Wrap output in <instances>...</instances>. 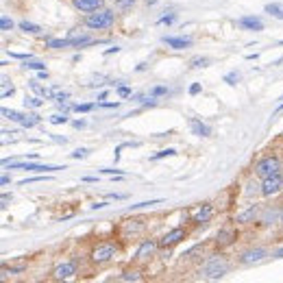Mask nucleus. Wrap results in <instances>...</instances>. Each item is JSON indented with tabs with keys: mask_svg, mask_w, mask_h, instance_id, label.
Here are the masks:
<instances>
[{
	"mask_svg": "<svg viewBox=\"0 0 283 283\" xmlns=\"http://www.w3.org/2000/svg\"><path fill=\"white\" fill-rule=\"evenodd\" d=\"M229 270H231V264H229L225 255H212L205 260L203 268H201V277L207 281H218L229 275Z\"/></svg>",
	"mask_w": 283,
	"mask_h": 283,
	"instance_id": "f257e3e1",
	"label": "nucleus"
},
{
	"mask_svg": "<svg viewBox=\"0 0 283 283\" xmlns=\"http://www.w3.org/2000/svg\"><path fill=\"white\" fill-rule=\"evenodd\" d=\"M113 22H116V13L111 9H96L92 13L85 15V26L94 28V31H105V28H111Z\"/></svg>",
	"mask_w": 283,
	"mask_h": 283,
	"instance_id": "f03ea898",
	"label": "nucleus"
},
{
	"mask_svg": "<svg viewBox=\"0 0 283 283\" xmlns=\"http://www.w3.org/2000/svg\"><path fill=\"white\" fill-rule=\"evenodd\" d=\"M281 172H283L281 159L275 157V155H268V157H264L255 164V177H260V179H268V177H275V174H281Z\"/></svg>",
	"mask_w": 283,
	"mask_h": 283,
	"instance_id": "7ed1b4c3",
	"label": "nucleus"
},
{
	"mask_svg": "<svg viewBox=\"0 0 283 283\" xmlns=\"http://www.w3.org/2000/svg\"><path fill=\"white\" fill-rule=\"evenodd\" d=\"M116 255H118V246H116V244L102 242V244H98V246H94V251H92V255H89V260L100 266V264L111 262Z\"/></svg>",
	"mask_w": 283,
	"mask_h": 283,
	"instance_id": "20e7f679",
	"label": "nucleus"
},
{
	"mask_svg": "<svg viewBox=\"0 0 283 283\" xmlns=\"http://www.w3.org/2000/svg\"><path fill=\"white\" fill-rule=\"evenodd\" d=\"M76 268H79V260H68V262L59 264V266L52 270V279L55 281H68L76 275Z\"/></svg>",
	"mask_w": 283,
	"mask_h": 283,
	"instance_id": "39448f33",
	"label": "nucleus"
},
{
	"mask_svg": "<svg viewBox=\"0 0 283 283\" xmlns=\"http://www.w3.org/2000/svg\"><path fill=\"white\" fill-rule=\"evenodd\" d=\"M185 238H188V231H185L183 227H174L159 240V249H172V246H177L179 242H183Z\"/></svg>",
	"mask_w": 283,
	"mask_h": 283,
	"instance_id": "423d86ee",
	"label": "nucleus"
},
{
	"mask_svg": "<svg viewBox=\"0 0 283 283\" xmlns=\"http://www.w3.org/2000/svg\"><path fill=\"white\" fill-rule=\"evenodd\" d=\"M268 257V251L262 249V246H257V249H249L244 251L242 255L238 257V264H242V266H251V264H260Z\"/></svg>",
	"mask_w": 283,
	"mask_h": 283,
	"instance_id": "0eeeda50",
	"label": "nucleus"
},
{
	"mask_svg": "<svg viewBox=\"0 0 283 283\" xmlns=\"http://www.w3.org/2000/svg\"><path fill=\"white\" fill-rule=\"evenodd\" d=\"M157 249H159V242H157V240H144V242L137 246L133 260L140 262V264H142V262H148L150 257L155 255V251H157Z\"/></svg>",
	"mask_w": 283,
	"mask_h": 283,
	"instance_id": "6e6552de",
	"label": "nucleus"
},
{
	"mask_svg": "<svg viewBox=\"0 0 283 283\" xmlns=\"http://www.w3.org/2000/svg\"><path fill=\"white\" fill-rule=\"evenodd\" d=\"M283 190V174H275V177L262 179V196H275Z\"/></svg>",
	"mask_w": 283,
	"mask_h": 283,
	"instance_id": "1a4fd4ad",
	"label": "nucleus"
},
{
	"mask_svg": "<svg viewBox=\"0 0 283 283\" xmlns=\"http://www.w3.org/2000/svg\"><path fill=\"white\" fill-rule=\"evenodd\" d=\"M260 214H262V205H249V207L244 209V212H240L236 216V222L238 225H251V222H255L257 218H260Z\"/></svg>",
	"mask_w": 283,
	"mask_h": 283,
	"instance_id": "9d476101",
	"label": "nucleus"
},
{
	"mask_svg": "<svg viewBox=\"0 0 283 283\" xmlns=\"http://www.w3.org/2000/svg\"><path fill=\"white\" fill-rule=\"evenodd\" d=\"M11 170H28V172H52L65 170L63 166H48V164H11Z\"/></svg>",
	"mask_w": 283,
	"mask_h": 283,
	"instance_id": "9b49d317",
	"label": "nucleus"
},
{
	"mask_svg": "<svg viewBox=\"0 0 283 283\" xmlns=\"http://www.w3.org/2000/svg\"><path fill=\"white\" fill-rule=\"evenodd\" d=\"M238 26L244 31H264V22L257 15H242L238 20Z\"/></svg>",
	"mask_w": 283,
	"mask_h": 283,
	"instance_id": "f8f14e48",
	"label": "nucleus"
},
{
	"mask_svg": "<svg viewBox=\"0 0 283 283\" xmlns=\"http://www.w3.org/2000/svg\"><path fill=\"white\" fill-rule=\"evenodd\" d=\"M164 44L172 50H185V48L192 46V39L190 37H174V35H164Z\"/></svg>",
	"mask_w": 283,
	"mask_h": 283,
	"instance_id": "ddd939ff",
	"label": "nucleus"
},
{
	"mask_svg": "<svg viewBox=\"0 0 283 283\" xmlns=\"http://www.w3.org/2000/svg\"><path fill=\"white\" fill-rule=\"evenodd\" d=\"M212 216H214V207L209 203H205L196 209L194 214H192V222H194V225H203V222H207Z\"/></svg>",
	"mask_w": 283,
	"mask_h": 283,
	"instance_id": "4468645a",
	"label": "nucleus"
},
{
	"mask_svg": "<svg viewBox=\"0 0 283 283\" xmlns=\"http://www.w3.org/2000/svg\"><path fill=\"white\" fill-rule=\"evenodd\" d=\"M188 122H190V129H192V133H194V135H198V137H209V135H212V126L205 124L203 120L190 118Z\"/></svg>",
	"mask_w": 283,
	"mask_h": 283,
	"instance_id": "2eb2a0df",
	"label": "nucleus"
},
{
	"mask_svg": "<svg viewBox=\"0 0 283 283\" xmlns=\"http://www.w3.org/2000/svg\"><path fill=\"white\" fill-rule=\"evenodd\" d=\"M236 240H238V233L233 229H220L218 236H216V244L225 249V246H231Z\"/></svg>",
	"mask_w": 283,
	"mask_h": 283,
	"instance_id": "dca6fc26",
	"label": "nucleus"
},
{
	"mask_svg": "<svg viewBox=\"0 0 283 283\" xmlns=\"http://www.w3.org/2000/svg\"><path fill=\"white\" fill-rule=\"evenodd\" d=\"M279 214H281L279 207H266L260 216V222L264 227H270V225H275V222H279Z\"/></svg>",
	"mask_w": 283,
	"mask_h": 283,
	"instance_id": "f3484780",
	"label": "nucleus"
},
{
	"mask_svg": "<svg viewBox=\"0 0 283 283\" xmlns=\"http://www.w3.org/2000/svg\"><path fill=\"white\" fill-rule=\"evenodd\" d=\"M72 4L83 13H92V11L102 7V0H72Z\"/></svg>",
	"mask_w": 283,
	"mask_h": 283,
	"instance_id": "a211bd4d",
	"label": "nucleus"
},
{
	"mask_svg": "<svg viewBox=\"0 0 283 283\" xmlns=\"http://www.w3.org/2000/svg\"><path fill=\"white\" fill-rule=\"evenodd\" d=\"M144 222H146V220H142V218L126 220V222H124V233H126V236H137V233H142L144 227H146Z\"/></svg>",
	"mask_w": 283,
	"mask_h": 283,
	"instance_id": "6ab92c4d",
	"label": "nucleus"
},
{
	"mask_svg": "<svg viewBox=\"0 0 283 283\" xmlns=\"http://www.w3.org/2000/svg\"><path fill=\"white\" fill-rule=\"evenodd\" d=\"M120 281H124V283H140L144 277H142V273L140 270H135V268H129V270H124L122 275L118 277Z\"/></svg>",
	"mask_w": 283,
	"mask_h": 283,
	"instance_id": "aec40b11",
	"label": "nucleus"
},
{
	"mask_svg": "<svg viewBox=\"0 0 283 283\" xmlns=\"http://www.w3.org/2000/svg\"><path fill=\"white\" fill-rule=\"evenodd\" d=\"M266 13H270L273 17H279V20H283V7L279 2H270V4H266Z\"/></svg>",
	"mask_w": 283,
	"mask_h": 283,
	"instance_id": "412c9836",
	"label": "nucleus"
},
{
	"mask_svg": "<svg viewBox=\"0 0 283 283\" xmlns=\"http://www.w3.org/2000/svg\"><path fill=\"white\" fill-rule=\"evenodd\" d=\"M203 253H205V244H196V246H192L190 251H185L181 257L183 260H194L196 255H203Z\"/></svg>",
	"mask_w": 283,
	"mask_h": 283,
	"instance_id": "4be33fe9",
	"label": "nucleus"
},
{
	"mask_svg": "<svg viewBox=\"0 0 283 283\" xmlns=\"http://www.w3.org/2000/svg\"><path fill=\"white\" fill-rule=\"evenodd\" d=\"M2 116L11 120V122H22V118L26 116V113H20V111H13V109H2Z\"/></svg>",
	"mask_w": 283,
	"mask_h": 283,
	"instance_id": "5701e85b",
	"label": "nucleus"
},
{
	"mask_svg": "<svg viewBox=\"0 0 283 283\" xmlns=\"http://www.w3.org/2000/svg\"><path fill=\"white\" fill-rule=\"evenodd\" d=\"M207 65H209V59H207V57H194V59H190V68H192V70L207 68Z\"/></svg>",
	"mask_w": 283,
	"mask_h": 283,
	"instance_id": "b1692460",
	"label": "nucleus"
},
{
	"mask_svg": "<svg viewBox=\"0 0 283 283\" xmlns=\"http://www.w3.org/2000/svg\"><path fill=\"white\" fill-rule=\"evenodd\" d=\"M39 122V116H35V113H26V116H24L22 118V126H26V129H33V126L35 124H37Z\"/></svg>",
	"mask_w": 283,
	"mask_h": 283,
	"instance_id": "393cba45",
	"label": "nucleus"
},
{
	"mask_svg": "<svg viewBox=\"0 0 283 283\" xmlns=\"http://www.w3.org/2000/svg\"><path fill=\"white\" fill-rule=\"evenodd\" d=\"M20 28H22L24 33H41V28L37 26V24H31V22H26V20L20 22Z\"/></svg>",
	"mask_w": 283,
	"mask_h": 283,
	"instance_id": "a878e982",
	"label": "nucleus"
},
{
	"mask_svg": "<svg viewBox=\"0 0 283 283\" xmlns=\"http://www.w3.org/2000/svg\"><path fill=\"white\" fill-rule=\"evenodd\" d=\"M172 155H177V150H174V148H164V150H159L157 155H153L150 161H157V159H164V157H172Z\"/></svg>",
	"mask_w": 283,
	"mask_h": 283,
	"instance_id": "bb28decb",
	"label": "nucleus"
},
{
	"mask_svg": "<svg viewBox=\"0 0 283 283\" xmlns=\"http://www.w3.org/2000/svg\"><path fill=\"white\" fill-rule=\"evenodd\" d=\"M255 194H262V183H257V181H251L249 183V190H246V196L253 198Z\"/></svg>",
	"mask_w": 283,
	"mask_h": 283,
	"instance_id": "cd10ccee",
	"label": "nucleus"
},
{
	"mask_svg": "<svg viewBox=\"0 0 283 283\" xmlns=\"http://www.w3.org/2000/svg\"><path fill=\"white\" fill-rule=\"evenodd\" d=\"M161 198H155V201H144V203H137V205H131L129 212H135V209H144V207H150V205H159Z\"/></svg>",
	"mask_w": 283,
	"mask_h": 283,
	"instance_id": "c85d7f7f",
	"label": "nucleus"
},
{
	"mask_svg": "<svg viewBox=\"0 0 283 283\" xmlns=\"http://www.w3.org/2000/svg\"><path fill=\"white\" fill-rule=\"evenodd\" d=\"M24 105H26V107H33V109H39V107L44 105V100L37 98V96H31V98H28V96H26V100H24Z\"/></svg>",
	"mask_w": 283,
	"mask_h": 283,
	"instance_id": "c756f323",
	"label": "nucleus"
},
{
	"mask_svg": "<svg viewBox=\"0 0 283 283\" xmlns=\"http://www.w3.org/2000/svg\"><path fill=\"white\" fill-rule=\"evenodd\" d=\"M24 70H46V63H41V61H28L26 59V63L22 65Z\"/></svg>",
	"mask_w": 283,
	"mask_h": 283,
	"instance_id": "7c9ffc66",
	"label": "nucleus"
},
{
	"mask_svg": "<svg viewBox=\"0 0 283 283\" xmlns=\"http://www.w3.org/2000/svg\"><path fill=\"white\" fill-rule=\"evenodd\" d=\"M20 273H24V266H15V268H7V266H4L2 268V279H7L9 275H20Z\"/></svg>",
	"mask_w": 283,
	"mask_h": 283,
	"instance_id": "2f4dec72",
	"label": "nucleus"
},
{
	"mask_svg": "<svg viewBox=\"0 0 283 283\" xmlns=\"http://www.w3.org/2000/svg\"><path fill=\"white\" fill-rule=\"evenodd\" d=\"M48 120H50V124H65L68 122V116L65 113H55V116H50Z\"/></svg>",
	"mask_w": 283,
	"mask_h": 283,
	"instance_id": "473e14b6",
	"label": "nucleus"
},
{
	"mask_svg": "<svg viewBox=\"0 0 283 283\" xmlns=\"http://www.w3.org/2000/svg\"><path fill=\"white\" fill-rule=\"evenodd\" d=\"M94 102H83V105H74V111H79V113H87V111H92L94 109Z\"/></svg>",
	"mask_w": 283,
	"mask_h": 283,
	"instance_id": "72a5a7b5",
	"label": "nucleus"
},
{
	"mask_svg": "<svg viewBox=\"0 0 283 283\" xmlns=\"http://www.w3.org/2000/svg\"><path fill=\"white\" fill-rule=\"evenodd\" d=\"M238 81H240V72H229L225 76V83H229V85H236Z\"/></svg>",
	"mask_w": 283,
	"mask_h": 283,
	"instance_id": "f704fd0d",
	"label": "nucleus"
},
{
	"mask_svg": "<svg viewBox=\"0 0 283 283\" xmlns=\"http://www.w3.org/2000/svg\"><path fill=\"white\" fill-rule=\"evenodd\" d=\"M50 177H28V179H22L20 185H28V183H39V181H46Z\"/></svg>",
	"mask_w": 283,
	"mask_h": 283,
	"instance_id": "c9c22d12",
	"label": "nucleus"
},
{
	"mask_svg": "<svg viewBox=\"0 0 283 283\" xmlns=\"http://www.w3.org/2000/svg\"><path fill=\"white\" fill-rule=\"evenodd\" d=\"M164 94H168V87L166 85H157V87L150 89V96H155V98H157V96H164Z\"/></svg>",
	"mask_w": 283,
	"mask_h": 283,
	"instance_id": "e433bc0d",
	"label": "nucleus"
},
{
	"mask_svg": "<svg viewBox=\"0 0 283 283\" xmlns=\"http://www.w3.org/2000/svg\"><path fill=\"white\" fill-rule=\"evenodd\" d=\"M0 28H2V31H11V28H13V20L2 17V20H0Z\"/></svg>",
	"mask_w": 283,
	"mask_h": 283,
	"instance_id": "4c0bfd02",
	"label": "nucleus"
},
{
	"mask_svg": "<svg viewBox=\"0 0 283 283\" xmlns=\"http://www.w3.org/2000/svg\"><path fill=\"white\" fill-rule=\"evenodd\" d=\"M177 13H170V15H164V17H159V24H174L177 22Z\"/></svg>",
	"mask_w": 283,
	"mask_h": 283,
	"instance_id": "58836bf2",
	"label": "nucleus"
},
{
	"mask_svg": "<svg viewBox=\"0 0 283 283\" xmlns=\"http://www.w3.org/2000/svg\"><path fill=\"white\" fill-rule=\"evenodd\" d=\"M87 157V148H76L72 153V159H85Z\"/></svg>",
	"mask_w": 283,
	"mask_h": 283,
	"instance_id": "ea45409f",
	"label": "nucleus"
},
{
	"mask_svg": "<svg viewBox=\"0 0 283 283\" xmlns=\"http://www.w3.org/2000/svg\"><path fill=\"white\" fill-rule=\"evenodd\" d=\"M102 174H120V177H124V170H116V168H100Z\"/></svg>",
	"mask_w": 283,
	"mask_h": 283,
	"instance_id": "a19ab883",
	"label": "nucleus"
},
{
	"mask_svg": "<svg viewBox=\"0 0 283 283\" xmlns=\"http://www.w3.org/2000/svg\"><path fill=\"white\" fill-rule=\"evenodd\" d=\"M13 59H31V52H11Z\"/></svg>",
	"mask_w": 283,
	"mask_h": 283,
	"instance_id": "79ce46f5",
	"label": "nucleus"
},
{
	"mask_svg": "<svg viewBox=\"0 0 283 283\" xmlns=\"http://www.w3.org/2000/svg\"><path fill=\"white\" fill-rule=\"evenodd\" d=\"M98 107H105V109H116V107H120V102H98Z\"/></svg>",
	"mask_w": 283,
	"mask_h": 283,
	"instance_id": "37998d69",
	"label": "nucleus"
},
{
	"mask_svg": "<svg viewBox=\"0 0 283 283\" xmlns=\"http://www.w3.org/2000/svg\"><path fill=\"white\" fill-rule=\"evenodd\" d=\"M118 94L122 96V98H126V96H131V89L124 87V85H120V87H118Z\"/></svg>",
	"mask_w": 283,
	"mask_h": 283,
	"instance_id": "c03bdc74",
	"label": "nucleus"
},
{
	"mask_svg": "<svg viewBox=\"0 0 283 283\" xmlns=\"http://www.w3.org/2000/svg\"><path fill=\"white\" fill-rule=\"evenodd\" d=\"M201 89H203V85H201V83H194V85L190 87V94H192V96H196L198 92H201Z\"/></svg>",
	"mask_w": 283,
	"mask_h": 283,
	"instance_id": "a18cd8bd",
	"label": "nucleus"
},
{
	"mask_svg": "<svg viewBox=\"0 0 283 283\" xmlns=\"http://www.w3.org/2000/svg\"><path fill=\"white\" fill-rule=\"evenodd\" d=\"M13 94H15V89H13V87H11V89H9V87H4V89H2V98H7V96H13Z\"/></svg>",
	"mask_w": 283,
	"mask_h": 283,
	"instance_id": "49530a36",
	"label": "nucleus"
},
{
	"mask_svg": "<svg viewBox=\"0 0 283 283\" xmlns=\"http://www.w3.org/2000/svg\"><path fill=\"white\" fill-rule=\"evenodd\" d=\"M85 126H87L85 120H76V122H74V129H85Z\"/></svg>",
	"mask_w": 283,
	"mask_h": 283,
	"instance_id": "de8ad7c7",
	"label": "nucleus"
},
{
	"mask_svg": "<svg viewBox=\"0 0 283 283\" xmlns=\"http://www.w3.org/2000/svg\"><path fill=\"white\" fill-rule=\"evenodd\" d=\"M9 181H11L9 174H2V179H0V185H9Z\"/></svg>",
	"mask_w": 283,
	"mask_h": 283,
	"instance_id": "09e8293b",
	"label": "nucleus"
},
{
	"mask_svg": "<svg viewBox=\"0 0 283 283\" xmlns=\"http://www.w3.org/2000/svg\"><path fill=\"white\" fill-rule=\"evenodd\" d=\"M118 50H120L118 46H113V48H107V50H105V55H113V52H118Z\"/></svg>",
	"mask_w": 283,
	"mask_h": 283,
	"instance_id": "8fccbe9b",
	"label": "nucleus"
},
{
	"mask_svg": "<svg viewBox=\"0 0 283 283\" xmlns=\"http://www.w3.org/2000/svg\"><path fill=\"white\" fill-rule=\"evenodd\" d=\"M83 181H85V183H96L98 179H96V177H83Z\"/></svg>",
	"mask_w": 283,
	"mask_h": 283,
	"instance_id": "3c124183",
	"label": "nucleus"
},
{
	"mask_svg": "<svg viewBox=\"0 0 283 283\" xmlns=\"http://www.w3.org/2000/svg\"><path fill=\"white\" fill-rule=\"evenodd\" d=\"M9 201H11V196H9V194H2V207H7Z\"/></svg>",
	"mask_w": 283,
	"mask_h": 283,
	"instance_id": "603ef678",
	"label": "nucleus"
},
{
	"mask_svg": "<svg viewBox=\"0 0 283 283\" xmlns=\"http://www.w3.org/2000/svg\"><path fill=\"white\" fill-rule=\"evenodd\" d=\"M102 207H107V203H94L92 205V209H102Z\"/></svg>",
	"mask_w": 283,
	"mask_h": 283,
	"instance_id": "864d4df0",
	"label": "nucleus"
},
{
	"mask_svg": "<svg viewBox=\"0 0 283 283\" xmlns=\"http://www.w3.org/2000/svg\"><path fill=\"white\" fill-rule=\"evenodd\" d=\"M275 257H277V260H283V246H281V249L275 253Z\"/></svg>",
	"mask_w": 283,
	"mask_h": 283,
	"instance_id": "5fc2aeb1",
	"label": "nucleus"
},
{
	"mask_svg": "<svg viewBox=\"0 0 283 283\" xmlns=\"http://www.w3.org/2000/svg\"><path fill=\"white\" fill-rule=\"evenodd\" d=\"M146 68H148V63H140L135 70H137V72H142V70H146Z\"/></svg>",
	"mask_w": 283,
	"mask_h": 283,
	"instance_id": "6e6d98bb",
	"label": "nucleus"
},
{
	"mask_svg": "<svg viewBox=\"0 0 283 283\" xmlns=\"http://www.w3.org/2000/svg\"><path fill=\"white\" fill-rule=\"evenodd\" d=\"M118 4H131V2H135V0H116Z\"/></svg>",
	"mask_w": 283,
	"mask_h": 283,
	"instance_id": "4d7b16f0",
	"label": "nucleus"
},
{
	"mask_svg": "<svg viewBox=\"0 0 283 283\" xmlns=\"http://www.w3.org/2000/svg\"><path fill=\"white\" fill-rule=\"evenodd\" d=\"M279 225L283 227V209H281V214H279Z\"/></svg>",
	"mask_w": 283,
	"mask_h": 283,
	"instance_id": "13d9d810",
	"label": "nucleus"
},
{
	"mask_svg": "<svg viewBox=\"0 0 283 283\" xmlns=\"http://www.w3.org/2000/svg\"><path fill=\"white\" fill-rule=\"evenodd\" d=\"M279 46H283V39H281V41H279Z\"/></svg>",
	"mask_w": 283,
	"mask_h": 283,
	"instance_id": "bf43d9fd",
	"label": "nucleus"
}]
</instances>
